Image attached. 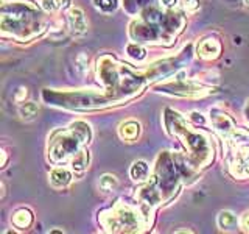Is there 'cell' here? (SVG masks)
<instances>
[{"label": "cell", "mask_w": 249, "mask_h": 234, "mask_svg": "<svg viewBox=\"0 0 249 234\" xmlns=\"http://www.w3.org/2000/svg\"><path fill=\"white\" fill-rule=\"evenodd\" d=\"M109 214L111 222H103L107 231H137L142 226L140 215L129 206H115Z\"/></svg>", "instance_id": "1"}, {"label": "cell", "mask_w": 249, "mask_h": 234, "mask_svg": "<svg viewBox=\"0 0 249 234\" xmlns=\"http://www.w3.org/2000/svg\"><path fill=\"white\" fill-rule=\"evenodd\" d=\"M80 144H83L80 137H78L73 130L70 128V131H62V133H56L52 137V147L50 150V156L53 161H64L67 159L70 155H75L78 152V147Z\"/></svg>", "instance_id": "2"}, {"label": "cell", "mask_w": 249, "mask_h": 234, "mask_svg": "<svg viewBox=\"0 0 249 234\" xmlns=\"http://www.w3.org/2000/svg\"><path fill=\"white\" fill-rule=\"evenodd\" d=\"M210 120H212V125L221 136H231L232 133H235V123L221 109H210Z\"/></svg>", "instance_id": "3"}, {"label": "cell", "mask_w": 249, "mask_h": 234, "mask_svg": "<svg viewBox=\"0 0 249 234\" xmlns=\"http://www.w3.org/2000/svg\"><path fill=\"white\" fill-rule=\"evenodd\" d=\"M69 28L73 36H83L88 31V22H86L84 13L80 8H72L67 14Z\"/></svg>", "instance_id": "4"}, {"label": "cell", "mask_w": 249, "mask_h": 234, "mask_svg": "<svg viewBox=\"0 0 249 234\" xmlns=\"http://www.w3.org/2000/svg\"><path fill=\"white\" fill-rule=\"evenodd\" d=\"M196 53L202 59H215L221 53V44L215 38H207L199 42Z\"/></svg>", "instance_id": "5"}, {"label": "cell", "mask_w": 249, "mask_h": 234, "mask_svg": "<svg viewBox=\"0 0 249 234\" xmlns=\"http://www.w3.org/2000/svg\"><path fill=\"white\" fill-rule=\"evenodd\" d=\"M49 181L53 187H56V189H62V187H66L70 184L72 181V174L66 169V167H56L50 172L49 175Z\"/></svg>", "instance_id": "6"}, {"label": "cell", "mask_w": 249, "mask_h": 234, "mask_svg": "<svg viewBox=\"0 0 249 234\" xmlns=\"http://www.w3.org/2000/svg\"><path fill=\"white\" fill-rule=\"evenodd\" d=\"M216 223L223 231H235L240 225L237 215L233 214L232 211H221V213L218 214Z\"/></svg>", "instance_id": "7"}, {"label": "cell", "mask_w": 249, "mask_h": 234, "mask_svg": "<svg viewBox=\"0 0 249 234\" xmlns=\"http://www.w3.org/2000/svg\"><path fill=\"white\" fill-rule=\"evenodd\" d=\"M119 135L122 139L124 140H134L139 137L140 135V125L134 120H129V122H124L120 125V128H119Z\"/></svg>", "instance_id": "8"}, {"label": "cell", "mask_w": 249, "mask_h": 234, "mask_svg": "<svg viewBox=\"0 0 249 234\" xmlns=\"http://www.w3.org/2000/svg\"><path fill=\"white\" fill-rule=\"evenodd\" d=\"M13 223L18 226V228H22L25 230L28 228V226L33 223V214H31L30 209H25V208H20L18 209L16 213L13 214Z\"/></svg>", "instance_id": "9"}, {"label": "cell", "mask_w": 249, "mask_h": 234, "mask_svg": "<svg viewBox=\"0 0 249 234\" xmlns=\"http://www.w3.org/2000/svg\"><path fill=\"white\" fill-rule=\"evenodd\" d=\"M148 174H150V167L145 161H136L129 169V175L134 181H143V179H146Z\"/></svg>", "instance_id": "10"}, {"label": "cell", "mask_w": 249, "mask_h": 234, "mask_svg": "<svg viewBox=\"0 0 249 234\" xmlns=\"http://www.w3.org/2000/svg\"><path fill=\"white\" fill-rule=\"evenodd\" d=\"M89 166V153L88 152H76L72 158V169L76 172V174H83V172L88 169Z\"/></svg>", "instance_id": "11"}, {"label": "cell", "mask_w": 249, "mask_h": 234, "mask_svg": "<svg viewBox=\"0 0 249 234\" xmlns=\"http://www.w3.org/2000/svg\"><path fill=\"white\" fill-rule=\"evenodd\" d=\"M70 128H72L75 135H76L78 137H80L81 142H89V140H90L92 133H90L89 125L86 123V122H81V120L73 122L72 125H70Z\"/></svg>", "instance_id": "12"}, {"label": "cell", "mask_w": 249, "mask_h": 234, "mask_svg": "<svg viewBox=\"0 0 249 234\" xmlns=\"http://www.w3.org/2000/svg\"><path fill=\"white\" fill-rule=\"evenodd\" d=\"M37 105L35 103V101H25V103H22L20 108H19V114L23 120H31L35 119V117L37 116Z\"/></svg>", "instance_id": "13"}, {"label": "cell", "mask_w": 249, "mask_h": 234, "mask_svg": "<svg viewBox=\"0 0 249 234\" xmlns=\"http://www.w3.org/2000/svg\"><path fill=\"white\" fill-rule=\"evenodd\" d=\"M70 0H41V5L47 13H54L59 10H64L69 6Z\"/></svg>", "instance_id": "14"}, {"label": "cell", "mask_w": 249, "mask_h": 234, "mask_svg": "<svg viewBox=\"0 0 249 234\" xmlns=\"http://www.w3.org/2000/svg\"><path fill=\"white\" fill-rule=\"evenodd\" d=\"M117 184H119V181H117V178L114 175H103L100 178V181H98V187L103 192H111L114 191Z\"/></svg>", "instance_id": "15"}, {"label": "cell", "mask_w": 249, "mask_h": 234, "mask_svg": "<svg viewBox=\"0 0 249 234\" xmlns=\"http://www.w3.org/2000/svg\"><path fill=\"white\" fill-rule=\"evenodd\" d=\"M93 5L103 13H112L117 10V6H119L117 0H93Z\"/></svg>", "instance_id": "16"}, {"label": "cell", "mask_w": 249, "mask_h": 234, "mask_svg": "<svg viewBox=\"0 0 249 234\" xmlns=\"http://www.w3.org/2000/svg\"><path fill=\"white\" fill-rule=\"evenodd\" d=\"M128 55L131 58H134V59H137V61H142V59H145V57H146V52L142 49L140 45H137V44H129L128 45Z\"/></svg>", "instance_id": "17"}, {"label": "cell", "mask_w": 249, "mask_h": 234, "mask_svg": "<svg viewBox=\"0 0 249 234\" xmlns=\"http://www.w3.org/2000/svg\"><path fill=\"white\" fill-rule=\"evenodd\" d=\"M185 10L190 13L199 10V0H185Z\"/></svg>", "instance_id": "18"}, {"label": "cell", "mask_w": 249, "mask_h": 234, "mask_svg": "<svg viewBox=\"0 0 249 234\" xmlns=\"http://www.w3.org/2000/svg\"><path fill=\"white\" fill-rule=\"evenodd\" d=\"M240 228L245 230V231H249V213H246L243 217L240 218Z\"/></svg>", "instance_id": "19"}, {"label": "cell", "mask_w": 249, "mask_h": 234, "mask_svg": "<svg viewBox=\"0 0 249 234\" xmlns=\"http://www.w3.org/2000/svg\"><path fill=\"white\" fill-rule=\"evenodd\" d=\"M25 97H27V89L25 88H19V92L16 94L14 98H16V101H22Z\"/></svg>", "instance_id": "20"}, {"label": "cell", "mask_w": 249, "mask_h": 234, "mask_svg": "<svg viewBox=\"0 0 249 234\" xmlns=\"http://www.w3.org/2000/svg\"><path fill=\"white\" fill-rule=\"evenodd\" d=\"M162 5L165 8H173L176 5V0H162Z\"/></svg>", "instance_id": "21"}, {"label": "cell", "mask_w": 249, "mask_h": 234, "mask_svg": "<svg viewBox=\"0 0 249 234\" xmlns=\"http://www.w3.org/2000/svg\"><path fill=\"white\" fill-rule=\"evenodd\" d=\"M246 116H248V119H249V105H248V108H246Z\"/></svg>", "instance_id": "22"}, {"label": "cell", "mask_w": 249, "mask_h": 234, "mask_svg": "<svg viewBox=\"0 0 249 234\" xmlns=\"http://www.w3.org/2000/svg\"><path fill=\"white\" fill-rule=\"evenodd\" d=\"M245 3H246V6H249V0H245Z\"/></svg>", "instance_id": "23"}]
</instances>
